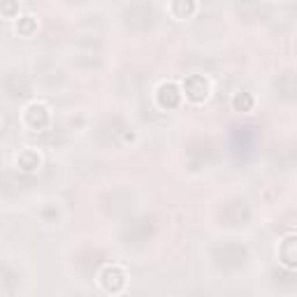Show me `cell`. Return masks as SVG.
<instances>
[{"label": "cell", "instance_id": "1", "mask_svg": "<svg viewBox=\"0 0 297 297\" xmlns=\"http://www.w3.org/2000/svg\"><path fill=\"white\" fill-rule=\"evenodd\" d=\"M207 91H209V86H207L205 77H200V74H193V77L186 79V93H188L190 100H195V103L205 100Z\"/></svg>", "mask_w": 297, "mask_h": 297}, {"label": "cell", "instance_id": "2", "mask_svg": "<svg viewBox=\"0 0 297 297\" xmlns=\"http://www.w3.org/2000/svg\"><path fill=\"white\" fill-rule=\"evenodd\" d=\"M158 100H161L163 107H174V105L179 103V93H176V86H174V84H165V86H161Z\"/></svg>", "mask_w": 297, "mask_h": 297}, {"label": "cell", "instance_id": "3", "mask_svg": "<svg viewBox=\"0 0 297 297\" xmlns=\"http://www.w3.org/2000/svg\"><path fill=\"white\" fill-rule=\"evenodd\" d=\"M103 283L107 286V290H112V283H116V288L123 286V272H118V269H107V272L103 274Z\"/></svg>", "mask_w": 297, "mask_h": 297}, {"label": "cell", "instance_id": "4", "mask_svg": "<svg viewBox=\"0 0 297 297\" xmlns=\"http://www.w3.org/2000/svg\"><path fill=\"white\" fill-rule=\"evenodd\" d=\"M251 105H253V97L246 95V93H244V95H237V97H234V107L242 109V112H249Z\"/></svg>", "mask_w": 297, "mask_h": 297}]
</instances>
